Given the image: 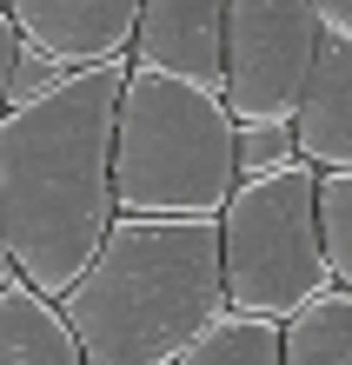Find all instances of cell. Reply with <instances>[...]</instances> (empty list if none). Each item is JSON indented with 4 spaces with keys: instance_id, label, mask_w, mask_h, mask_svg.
Here are the masks:
<instances>
[{
    "instance_id": "1",
    "label": "cell",
    "mask_w": 352,
    "mask_h": 365,
    "mask_svg": "<svg viewBox=\"0 0 352 365\" xmlns=\"http://www.w3.org/2000/svg\"><path fill=\"white\" fill-rule=\"evenodd\" d=\"M134 60L80 67L60 93L0 113V232L14 266L47 299H67L94 266L114 200V126Z\"/></svg>"
},
{
    "instance_id": "2",
    "label": "cell",
    "mask_w": 352,
    "mask_h": 365,
    "mask_svg": "<svg viewBox=\"0 0 352 365\" xmlns=\"http://www.w3.org/2000/svg\"><path fill=\"white\" fill-rule=\"evenodd\" d=\"M60 312L80 332L86 365H173L226 312L219 220L120 212Z\"/></svg>"
},
{
    "instance_id": "3",
    "label": "cell",
    "mask_w": 352,
    "mask_h": 365,
    "mask_svg": "<svg viewBox=\"0 0 352 365\" xmlns=\"http://www.w3.org/2000/svg\"><path fill=\"white\" fill-rule=\"evenodd\" d=\"M239 186V120L226 93L173 73H126L114 126V200L140 220H219Z\"/></svg>"
},
{
    "instance_id": "4",
    "label": "cell",
    "mask_w": 352,
    "mask_h": 365,
    "mask_svg": "<svg viewBox=\"0 0 352 365\" xmlns=\"http://www.w3.org/2000/svg\"><path fill=\"white\" fill-rule=\"evenodd\" d=\"M219 266H226V306L259 319H293L333 292V259L319 240V166L293 160L286 173L239 180L219 212Z\"/></svg>"
},
{
    "instance_id": "5",
    "label": "cell",
    "mask_w": 352,
    "mask_h": 365,
    "mask_svg": "<svg viewBox=\"0 0 352 365\" xmlns=\"http://www.w3.org/2000/svg\"><path fill=\"white\" fill-rule=\"evenodd\" d=\"M319 20L306 0H226V106L233 120L293 126L319 60Z\"/></svg>"
},
{
    "instance_id": "6",
    "label": "cell",
    "mask_w": 352,
    "mask_h": 365,
    "mask_svg": "<svg viewBox=\"0 0 352 365\" xmlns=\"http://www.w3.org/2000/svg\"><path fill=\"white\" fill-rule=\"evenodd\" d=\"M146 0H7L20 40L47 47L67 67H106V60H134Z\"/></svg>"
},
{
    "instance_id": "7",
    "label": "cell",
    "mask_w": 352,
    "mask_h": 365,
    "mask_svg": "<svg viewBox=\"0 0 352 365\" xmlns=\"http://www.w3.org/2000/svg\"><path fill=\"white\" fill-rule=\"evenodd\" d=\"M134 67L193 87H226V0H146L134 34Z\"/></svg>"
},
{
    "instance_id": "8",
    "label": "cell",
    "mask_w": 352,
    "mask_h": 365,
    "mask_svg": "<svg viewBox=\"0 0 352 365\" xmlns=\"http://www.w3.org/2000/svg\"><path fill=\"white\" fill-rule=\"evenodd\" d=\"M299 160L319 173H346L352 166V40L319 34V60L306 80V100L293 113Z\"/></svg>"
},
{
    "instance_id": "9",
    "label": "cell",
    "mask_w": 352,
    "mask_h": 365,
    "mask_svg": "<svg viewBox=\"0 0 352 365\" xmlns=\"http://www.w3.org/2000/svg\"><path fill=\"white\" fill-rule=\"evenodd\" d=\"M0 365H86L60 299H47L27 279L0 286Z\"/></svg>"
},
{
    "instance_id": "10",
    "label": "cell",
    "mask_w": 352,
    "mask_h": 365,
    "mask_svg": "<svg viewBox=\"0 0 352 365\" xmlns=\"http://www.w3.org/2000/svg\"><path fill=\"white\" fill-rule=\"evenodd\" d=\"M173 365H286V326L259 312H219Z\"/></svg>"
},
{
    "instance_id": "11",
    "label": "cell",
    "mask_w": 352,
    "mask_h": 365,
    "mask_svg": "<svg viewBox=\"0 0 352 365\" xmlns=\"http://www.w3.org/2000/svg\"><path fill=\"white\" fill-rule=\"evenodd\" d=\"M286 365H352V292L333 286L286 319Z\"/></svg>"
},
{
    "instance_id": "12",
    "label": "cell",
    "mask_w": 352,
    "mask_h": 365,
    "mask_svg": "<svg viewBox=\"0 0 352 365\" xmlns=\"http://www.w3.org/2000/svg\"><path fill=\"white\" fill-rule=\"evenodd\" d=\"M319 240H326V259H333V279L352 292V166L319 173Z\"/></svg>"
},
{
    "instance_id": "13",
    "label": "cell",
    "mask_w": 352,
    "mask_h": 365,
    "mask_svg": "<svg viewBox=\"0 0 352 365\" xmlns=\"http://www.w3.org/2000/svg\"><path fill=\"white\" fill-rule=\"evenodd\" d=\"M299 160V133L286 120H239V180L286 173Z\"/></svg>"
},
{
    "instance_id": "14",
    "label": "cell",
    "mask_w": 352,
    "mask_h": 365,
    "mask_svg": "<svg viewBox=\"0 0 352 365\" xmlns=\"http://www.w3.org/2000/svg\"><path fill=\"white\" fill-rule=\"evenodd\" d=\"M74 73H80V67L54 60L47 47H34V40H20V60H14V80H7V106H34V100H47V93L67 87Z\"/></svg>"
},
{
    "instance_id": "15",
    "label": "cell",
    "mask_w": 352,
    "mask_h": 365,
    "mask_svg": "<svg viewBox=\"0 0 352 365\" xmlns=\"http://www.w3.org/2000/svg\"><path fill=\"white\" fill-rule=\"evenodd\" d=\"M14 60H20V27H14L7 0H0V113H7V80H14Z\"/></svg>"
},
{
    "instance_id": "16",
    "label": "cell",
    "mask_w": 352,
    "mask_h": 365,
    "mask_svg": "<svg viewBox=\"0 0 352 365\" xmlns=\"http://www.w3.org/2000/svg\"><path fill=\"white\" fill-rule=\"evenodd\" d=\"M313 7V20L326 34H339V40H352V0H306Z\"/></svg>"
},
{
    "instance_id": "17",
    "label": "cell",
    "mask_w": 352,
    "mask_h": 365,
    "mask_svg": "<svg viewBox=\"0 0 352 365\" xmlns=\"http://www.w3.org/2000/svg\"><path fill=\"white\" fill-rule=\"evenodd\" d=\"M20 266H14V246H7V232H0V286H14Z\"/></svg>"
}]
</instances>
